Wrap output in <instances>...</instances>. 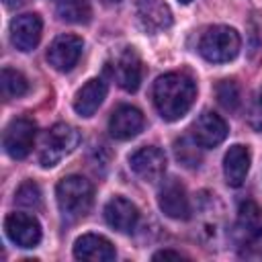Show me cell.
Instances as JSON below:
<instances>
[{
    "instance_id": "obj_1",
    "label": "cell",
    "mask_w": 262,
    "mask_h": 262,
    "mask_svg": "<svg viewBox=\"0 0 262 262\" xmlns=\"http://www.w3.org/2000/svg\"><path fill=\"white\" fill-rule=\"evenodd\" d=\"M196 98L192 78L180 72L164 74L154 84V102L164 121H178L184 117Z\"/></svg>"
},
{
    "instance_id": "obj_2",
    "label": "cell",
    "mask_w": 262,
    "mask_h": 262,
    "mask_svg": "<svg viewBox=\"0 0 262 262\" xmlns=\"http://www.w3.org/2000/svg\"><path fill=\"white\" fill-rule=\"evenodd\" d=\"M55 194H57V205L61 215L70 221H78L90 211L94 188L90 180H86L84 176L72 174L57 182Z\"/></svg>"
},
{
    "instance_id": "obj_3",
    "label": "cell",
    "mask_w": 262,
    "mask_h": 262,
    "mask_svg": "<svg viewBox=\"0 0 262 262\" xmlns=\"http://www.w3.org/2000/svg\"><path fill=\"white\" fill-rule=\"evenodd\" d=\"M233 239L242 256H262V209L246 201L239 205Z\"/></svg>"
},
{
    "instance_id": "obj_4",
    "label": "cell",
    "mask_w": 262,
    "mask_h": 262,
    "mask_svg": "<svg viewBox=\"0 0 262 262\" xmlns=\"http://www.w3.org/2000/svg\"><path fill=\"white\" fill-rule=\"evenodd\" d=\"M239 45L242 41L235 29L225 25H215L203 33L199 41V53L211 63H223L239 53Z\"/></svg>"
},
{
    "instance_id": "obj_5",
    "label": "cell",
    "mask_w": 262,
    "mask_h": 262,
    "mask_svg": "<svg viewBox=\"0 0 262 262\" xmlns=\"http://www.w3.org/2000/svg\"><path fill=\"white\" fill-rule=\"evenodd\" d=\"M80 143V133L76 127L68 123H57L53 125L41 143L39 149V162L43 168H53L57 166L66 156H70Z\"/></svg>"
},
{
    "instance_id": "obj_6",
    "label": "cell",
    "mask_w": 262,
    "mask_h": 262,
    "mask_svg": "<svg viewBox=\"0 0 262 262\" xmlns=\"http://www.w3.org/2000/svg\"><path fill=\"white\" fill-rule=\"evenodd\" d=\"M35 135H37V127L31 119H14L8 123V127L4 129V137H2V145L4 151L14 158V160H23L31 154L33 143H35Z\"/></svg>"
},
{
    "instance_id": "obj_7",
    "label": "cell",
    "mask_w": 262,
    "mask_h": 262,
    "mask_svg": "<svg viewBox=\"0 0 262 262\" xmlns=\"http://www.w3.org/2000/svg\"><path fill=\"white\" fill-rule=\"evenodd\" d=\"M129 166L141 180L156 182L166 172V154L156 145H145L129 156Z\"/></svg>"
},
{
    "instance_id": "obj_8",
    "label": "cell",
    "mask_w": 262,
    "mask_h": 262,
    "mask_svg": "<svg viewBox=\"0 0 262 262\" xmlns=\"http://www.w3.org/2000/svg\"><path fill=\"white\" fill-rule=\"evenodd\" d=\"M84 49V41L76 35H59L51 41L49 49H47V61L49 66H53L57 72H70Z\"/></svg>"
},
{
    "instance_id": "obj_9",
    "label": "cell",
    "mask_w": 262,
    "mask_h": 262,
    "mask_svg": "<svg viewBox=\"0 0 262 262\" xmlns=\"http://www.w3.org/2000/svg\"><path fill=\"white\" fill-rule=\"evenodd\" d=\"M4 231L20 248H35L41 242V225L29 213H10L4 219Z\"/></svg>"
},
{
    "instance_id": "obj_10",
    "label": "cell",
    "mask_w": 262,
    "mask_h": 262,
    "mask_svg": "<svg viewBox=\"0 0 262 262\" xmlns=\"http://www.w3.org/2000/svg\"><path fill=\"white\" fill-rule=\"evenodd\" d=\"M43 23L35 12L20 14L10 23V41L18 51H33L41 39Z\"/></svg>"
},
{
    "instance_id": "obj_11",
    "label": "cell",
    "mask_w": 262,
    "mask_h": 262,
    "mask_svg": "<svg viewBox=\"0 0 262 262\" xmlns=\"http://www.w3.org/2000/svg\"><path fill=\"white\" fill-rule=\"evenodd\" d=\"M141 74H143L141 57L137 55V51L133 47H125L117 55L115 66H113V76H115L117 84L127 92H135L139 88Z\"/></svg>"
},
{
    "instance_id": "obj_12",
    "label": "cell",
    "mask_w": 262,
    "mask_h": 262,
    "mask_svg": "<svg viewBox=\"0 0 262 262\" xmlns=\"http://www.w3.org/2000/svg\"><path fill=\"white\" fill-rule=\"evenodd\" d=\"M190 133H192V139L201 147H215L227 137V123L219 115L205 111L192 123Z\"/></svg>"
},
{
    "instance_id": "obj_13",
    "label": "cell",
    "mask_w": 262,
    "mask_h": 262,
    "mask_svg": "<svg viewBox=\"0 0 262 262\" xmlns=\"http://www.w3.org/2000/svg\"><path fill=\"white\" fill-rule=\"evenodd\" d=\"M158 203H160V209L172 219H182L184 221L192 213L186 190L176 178H170L162 184L160 194H158Z\"/></svg>"
},
{
    "instance_id": "obj_14",
    "label": "cell",
    "mask_w": 262,
    "mask_h": 262,
    "mask_svg": "<svg viewBox=\"0 0 262 262\" xmlns=\"http://www.w3.org/2000/svg\"><path fill=\"white\" fill-rule=\"evenodd\" d=\"M145 125V119L141 115L139 108L131 106V104H121L113 111L111 119H108V131L115 139L125 141L135 137Z\"/></svg>"
},
{
    "instance_id": "obj_15",
    "label": "cell",
    "mask_w": 262,
    "mask_h": 262,
    "mask_svg": "<svg viewBox=\"0 0 262 262\" xmlns=\"http://www.w3.org/2000/svg\"><path fill=\"white\" fill-rule=\"evenodd\" d=\"M104 219L113 229H117L121 233H129L135 229L139 213L131 201H127L123 196H113L104 207Z\"/></svg>"
},
{
    "instance_id": "obj_16",
    "label": "cell",
    "mask_w": 262,
    "mask_h": 262,
    "mask_svg": "<svg viewBox=\"0 0 262 262\" xmlns=\"http://www.w3.org/2000/svg\"><path fill=\"white\" fill-rule=\"evenodd\" d=\"M74 256L78 260H90V262H108L115 260V246L96 233H86L76 239L74 244Z\"/></svg>"
},
{
    "instance_id": "obj_17",
    "label": "cell",
    "mask_w": 262,
    "mask_h": 262,
    "mask_svg": "<svg viewBox=\"0 0 262 262\" xmlns=\"http://www.w3.org/2000/svg\"><path fill=\"white\" fill-rule=\"evenodd\" d=\"M104 96H106V84H104V80L92 78V80H88V82L76 92L74 108H76V113L82 115V117H92V115L98 111V106L102 104Z\"/></svg>"
},
{
    "instance_id": "obj_18",
    "label": "cell",
    "mask_w": 262,
    "mask_h": 262,
    "mask_svg": "<svg viewBox=\"0 0 262 262\" xmlns=\"http://www.w3.org/2000/svg\"><path fill=\"white\" fill-rule=\"evenodd\" d=\"M250 170V149L246 145H231L223 158V174L229 186L244 184Z\"/></svg>"
},
{
    "instance_id": "obj_19",
    "label": "cell",
    "mask_w": 262,
    "mask_h": 262,
    "mask_svg": "<svg viewBox=\"0 0 262 262\" xmlns=\"http://www.w3.org/2000/svg\"><path fill=\"white\" fill-rule=\"evenodd\" d=\"M135 6H137V14L141 23L145 25V29L162 31L170 27L172 12L164 0H135Z\"/></svg>"
},
{
    "instance_id": "obj_20",
    "label": "cell",
    "mask_w": 262,
    "mask_h": 262,
    "mask_svg": "<svg viewBox=\"0 0 262 262\" xmlns=\"http://www.w3.org/2000/svg\"><path fill=\"white\" fill-rule=\"evenodd\" d=\"M57 14L61 20L84 25L92 16V8L88 0H57Z\"/></svg>"
},
{
    "instance_id": "obj_21",
    "label": "cell",
    "mask_w": 262,
    "mask_h": 262,
    "mask_svg": "<svg viewBox=\"0 0 262 262\" xmlns=\"http://www.w3.org/2000/svg\"><path fill=\"white\" fill-rule=\"evenodd\" d=\"M0 86H2V94H4L6 100L18 98V96H23V94L29 92V82H27V78H25L20 72L12 70V68H4V70H2Z\"/></svg>"
},
{
    "instance_id": "obj_22",
    "label": "cell",
    "mask_w": 262,
    "mask_h": 262,
    "mask_svg": "<svg viewBox=\"0 0 262 262\" xmlns=\"http://www.w3.org/2000/svg\"><path fill=\"white\" fill-rule=\"evenodd\" d=\"M196 141L192 139H188V137H180V139H176V143H174V154H176V158H178V162H182L184 166H188V168H194V166H199V162H201V154H199V149H196Z\"/></svg>"
},
{
    "instance_id": "obj_23",
    "label": "cell",
    "mask_w": 262,
    "mask_h": 262,
    "mask_svg": "<svg viewBox=\"0 0 262 262\" xmlns=\"http://www.w3.org/2000/svg\"><path fill=\"white\" fill-rule=\"evenodd\" d=\"M215 92H217V100L221 102L223 108L235 111L239 106V86L233 80H221L217 84Z\"/></svg>"
},
{
    "instance_id": "obj_24",
    "label": "cell",
    "mask_w": 262,
    "mask_h": 262,
    "mask_svg": "<svg viewBox=\"0 0 262 262\" xmlns=\"http://www.w3.org/2000/svg\"><path fill=\"white\" fill-rule=\"evenodd\" d=\"M16 203L27 209H39L41 207V190L33 180H27L16 190Z\"/></svg>"
},
{
    "instance_id": "obj_25",
    "label": "cell",
    "mask_w": 262,
    "mask_h": 262,
    "mask_svg": "<svg viewBox=\"0 0 262 262\" xmlns=\"http://www.w3.org/2000/svg\"><path fill=\"white\" fill-rule=\"evenodd\" d=\"M250 125L262 133V86L258 88V92L252 100V106H250Z\"/></svg>"
},
{
    "instance_id": "obj_26",
    "label": "cell",
    "mask_w": 262,
    "mask_h": 262,
    "mask_svg": "<svg viewBox=\"0 0 262 262\" xmlns=\"http://www.w3.org/2000/svg\"><path fill=\"white\" fill-rule=\"evenodd\" d=\"M162 258H174V260H180L184 258L180 252H172V250H162V252H156L154 254V260H162Z\"/></svg>"
},
{
    "instance_id": "obj_27",
    "label": "cell",
    "mask_w": 262,
    "mask_h": 262,
    "mask_svg": "<svg viewBox=\"0 0 262 262\" xmlns=\"http://www.w3.org/2000/svg\"><path fill=\"white\" fill-rule=\"evenodd\" d=\"M4 4H6L8 8H14V6H20L23 0H4Z\"/></svg>"
},
{
    "instance_id": "obj_28",
    "label": "cell",
    "mask_w": 262,
    "mask_h": 262,
    "mask_svg": "<svg viewBox=\"0 0 262 262\" xmlns=\"http://www.w3.org/2000/svg\"><path fill=\"white\" fill-rule=\"evenodd\" d=\"M104 4H117V2H121V0H102Z\"/></svg>"
},
{
    "instance_id": "obj_29",
    "label": "cell",
    "mask_w": 262,
    "mask_h": 262,
    "mask_svg": "<svg viewBox=\"0 0 262 262\" xmlns=\"http://www.w3.org/2000/svg\"><path fill=\"white\" fill-rule=\"evenodd\" d=\"M180 2H182V4H188V2H192V0H180Z\"/></svg>"
}]
</instances>
